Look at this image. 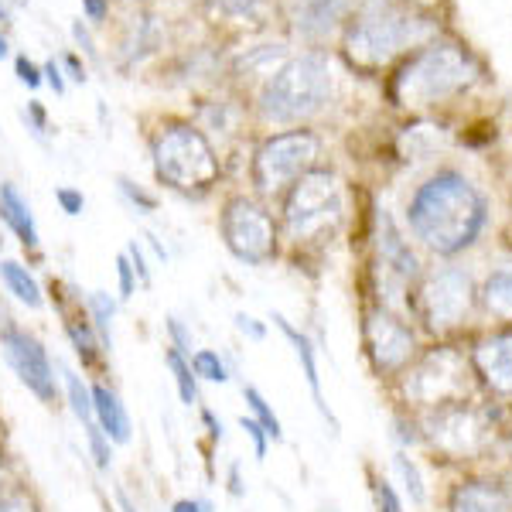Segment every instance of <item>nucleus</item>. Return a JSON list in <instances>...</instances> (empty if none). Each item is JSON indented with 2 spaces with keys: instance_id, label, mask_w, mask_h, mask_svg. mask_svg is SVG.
<instances>
[{
  "instance_id": "obj_1",
  "label": "nucleus",
  "mask_w": 512,
  "mask_h": 512,
  "mask_svg": "<svg viewBox=\"0 0 512 512\" xmlns=\"http://www.w3.org/2000/svg\"><path fill=\"white\" fill-rule=\"evenodd\" d=\"M407 222L427 250L454 256L482 236L489 222V202L461 171H437L410 198Z\"/></svg>"
},
{
  "instance_id": "obj_2",
  "label": "nucleus",
  "mask_w": 512,
  "mask_h": 512,
  "mask_svg": "<svg viewBox=\"0 0 512 512\" xmlns=\"http://www.w3.org/2000/svg\"><path fill=\"white\" fill-rule=\"evenodd\" d=\"M434 35V21L393 0H369L345 31V55L359 69H383Z\"/></svg>"
},
{
  "instance_id": "obj_3",
  "label": "nucleus",
  "mask_w": 512,
  "mask_h": 512,
  "mask_svg": "<svg viewBox=\"0 0 512 512\" xmlns=\"http://www.w3.org/2000/svg\"><path fill=\"white\" fill-rule=\"evenodd\" d=\"M478 79V62L465 48L451 41H431L420 52L410 55L393 76V103L400 106H434L444 99L465 93Z\"/></svg>"
},
{
  "instance_id": "obj_4",
  "label": "nucleus",
  "mask_w": 512,
  "mask_h": 512,
  "mask_svg": "<svg viewBox=\"0 0 512 512\" xmlns=\"http://www.w3.org/2000/svg\"><path fill=\"white\" fill-rule=\"evenodd\" d=\"M151 164L154 175L164 188L178 195H205L222 175V161L212 147V140L195 127V123L175 120L151 140Z\"/></svg>"
},
{
  "instance_id": "obj_5",
  "label": "nucleus",
  "mask_w": 512,
  "mask_h": 512,
  "mask_svg": "<svg viewBox=\"0 0 512 512\" xmlns=\"http://www.w3.org/2000/svg\"><path fill=\"white\" fill-rule=\"evenodd\" d=\"M332 99V65L321 52H304L287 59L263 82L260 117L267 123H301L318 117Z\"/></svg>"
},
{
  "instance_id": "obj_6",
  "label": "nucleus",
  "mask_w": 512,
  "mask_h": 512,
  "mask_svg": "<svg viewBox=\"0 0 512 512\" xmlns=\"http://www.w3.org/2000/svg\"><path fill=\"white\" fill-rule=\"evenodd\" d=\"M284 236L291 243H311L321 239L342 219V185L338 175L328 168H311L284 192Z\"/></svg>"
},
{
  "instance_id": "obj_7",
  "label": "nucleus",
  "mask_w": 512,
  "mask_h": 512,
  "mask_svg": "<svg viewBox=\"0 0 512 512\" xmlns=\"http://www.w3.org/2000/svg\"><path fill=\"white\" fill-rule=\"evenodd\" d=\"M472 390V362L458 349H431L403 369V396L424 410L465 403Z\"/></svg>"
},
{
  "instance_id": "obj_8",
  "label": "nucleus",
  "mask_w": 512,
  "mask_h": 512,
  "mask_svg": "<svg viewBox=\"0 0 512 512\" xmlns=\"http://www.w3.org/2000/svg\"><path fill=\"white\" fill-rule=\"evenodd\" d=\"M321 140L311 130H284L267 137L253 154V188L260 195H284L301 175H308L318 164Z\"/></svg>"
},
{
  "instance_id": "obj_9",
  "label": "nucleus",
  "mask_w": 512,
  "mask_h": 512,
  "mask_svg": "<svg viewBox=\"0 0 512 512\" xmlns=\"http://www.w3.org/2000/svg\"><path fill=\"white\" fill-rule=\"evenodd\" d=\"M219 236L239 263L263 267L277 256V222L250 195H233L219 212Z\"/></svg>"
},
{
  "instance_id": "obj_10",
  "label": "nucleus",
  "mask_w": 512,
  "mask_h": 512,
  "mask_svg": "<svg viewBox=\"0 0 512 512\" xmlns=\"http://www.w3.org/2000/svg\"><path fill=\"white\" fill-rule=\"evenodd\" d=\"M0 352H4L11 373L18 376V383L31 396H38L45 407H55L62 396V376L59 366L52 362L45 342L31 332V328L18 325V321H7L0 328Z\"/></svg>"
},
{
  "instance_id": "obj_11",
  "label": "nucleus",
  "mask_w": 512,
  "mask_h": 512,
  "mask_svg": "<svg viewBox=\"0 0 512 512\" xmlns=\"http://www.w3.org/2000/svg\"><path fill=\"white\" fill-rule=\"evenodd\" d=\"M472 274L461 267H441L420 287V315L431 332H454L468 321L475 308Z\"/></svg>"
},
{
  "instance_id": "obj_12",
  "label": "nucleus",
  "mask_w": 512,
  "mask_h": 512,
  "mask_svg": "<svg viewBox=\"0 0 512 512\" xmlns=\"http://www.w3.org/2000/svg\"><path fill=\"white\" fill-rule=\"evenodd\" d=\"M424 437L434 451L448 458H475L485 451L492 437L489 417L468 403H448L424 417Z\"/></svg>"
},
{
  "instance_id": "obj_13",
  "label": "nucleus",
  "mask_w": 512,
  "mask_h": 512,
  "mask_svg": "<svg viewBox=\"0 0 512 512\" xmlns=\"http://www.w3.org/2000/svg\"><path fill=\"white\" fill-rule=\"evenodd\" d=\"M362 338H366V352L369 362L379 376H393L403 373V369L414 362L417 355V338L403 325L400 318H393L390 311L376 308L366 315V325H362Z\"/></svg>"
},
{
  "instance_id": "obj_14",
  "label": "nucleus",
  "mask_w": 512,
  "mask_h": 512,
  "mask_svg": "<svg viewBox=\"0 0 512 512\" xmlns=\"http://www.w3.org/2000/svg\"><path fill=\"white\" fill-rule=\"evenodd\" d=\"M468 362H472V373L482 379L495 396L512 400V328H502V332L478 338Z\"/></svg>"
},
{
  "instance_id": "obj_15",
  "label": "nucleus",
  "mask_w": 512,
  "mask_h": 512,
  "mask_svg": "<svg viewBox=\"0 0 512 512\" xmlns=\"http://www.w3.org/2000/svg\"><path fill=\"white\" fill-rule=\"evenodd\" d=\"M355 0H287V18L291 28L301 38H325L338 28V21H345V14L352 11Z\"/></svg>"
},
{
  "instance_id": "obj_16",
  "label": "nucleus",
  "mask_w": 512,
  "mask_h": 512,
  "mask_svg": "<svg viewBox=\"0 0 512 512\" xmlns=\"http://www.w3.org/2000/svg\"><path fill=\"white\" fill-rule=\"evenodd\" d=\"M448 512H512V485L502 478H468L454 485Z\"/></svg>"
},
{
  "instance_id": "obj_17",
  "label": "nucleus",
  "mask_w": 512,
  "mask_h": 512,
  "mask_svg": "<svg viewBox=\"0 0 512 512\" xmlns=\"http://www.w3.org/2000/svg\"><path fill=\"white\" fill-rule=\"evenodd\" d=\"M93 424L110 437V444H130V437H134L127 407L110 383H93Z\"/></svg>"
},
{
  "instance_id": "obj_18",
  "label": "nucleus",
  "mask_w": 512,
  "mask_h": 512,
  "mask_svg": "<svg viewBox=\"0 0 512 512\" xmlns=\"http://www.w3.org/2000/svg\"><path fill=\"white\" fill-rule=\"evenodd\" d=\"M0 512H45L41 499L31 489L28 475L0 444Z\"/></svg>"
},
{
  "instance_id": "obj_19",
  "label": "nucleus",
  "mask_w": 512,
  "mask_h": 512,
  "mask_svg": "<svg viewBox=\"0 0 512 512\" xmlns=\"http://www.w3.org/2000/svg\"><path fill=\"white\" fill-rule=\"evenodd\" d=\"M0 219L11 226V233L18 236V243L24 250H38V222L35 212H31L28 198L18 192L14 181H0Z\"/></svg>"
},
{
  "instance_id": "obj_20",
  "label": "nucleus",
  "mask_w": 512,
  "mask_h": 512,
  "mask_svg": "<svg viewBox=\"0 0 512 512\" xmlns=\"http://www.w3.org/2000/svg\"><path fill=\"white\" fill-rule=\"evenodd\" d=\"M379 226H383V229H379V256H383V263L400 280H414L420 274V263H417L414 250L407 246V239L396 233V226L390 222V216L379 219Z\"/></svg>"
},
{
  "instance_id": "obj_21",
  "label": "nucleus",
  "mask_w": 512,
  "mask_h": 512,
  "mask_svg": "<svg viewBox=\"0 0 512 512\" xmlns=\"http://www.w3.org/2000/svg\"><path fill=\"white\" fill-rule=\"evenodd\" d=\"M65 335H69V342H72V349H76L82 366L86 369L103 366L106 349H103V342H99V335L86 315V308H82V301L76 304V315H65Z\"/></svg>"
},
{
  "instance_id": "obj_22",
  "label": "nucleus",
  "mask_w": 512,
  "mask_h": 512,
  "mask_svg": "<svg viewBox=\"0 0 512 512\" xmlns=\"http://www.w3.org/2000/svg\"><path fill=\"white\" fill-rule=\"evenodd\" d=\"M277 328L284 332L287 342L294 345V355H297V362L304 366V379H308V386H311V396H315V403H318V410L325 414L328 420H332V427H335V417L328 414V407H325V396H321V376H318V359H315V345H311V338L304 335V332H297V328L287 321L284 315H277Z\"/></svg>"
},
{
  "instance_id": "obj_23",
  "label": "nucleus",
  "mask_w": 512,
  "mask_h": 512,
  "mask_svg": "<svg viewBox=\"0 0 512 512\" xmlns=\"http://www.w3.org/2000/svg\"><path fill=\"white\" fill-rule=\"evenodd\" d=\"M0 280H4L7 294L14 297V301H21L24 308L38 311L41 304H45V294H41V284L35 280V274H31L24 263L18 260H0Z\"/></svg>"
},
{
  "instance_id": "obj_24",
  "label": "nucleus",
  "mask_w": 512,
  "mask_h": 512,
  "mask_svg": "<svg viewBox=\"0 0 512 512\" xmlns=\"http://www.w3.org/2000/svg\"><path fill=\"white\" fill-rule=\"evenodd\" d=\"M482 308L489 311L492 318L499 321H512V267H499L485 277L482 294H478Z\"/></svg>"
},
{
  "instance_id": "obj_25",
  "label": "nucleus",
  "mask_w": 512,
  "mask_h": 512,
  "mask_svg": "<svg viewBox=\"0 0 512 512\" xmlns=\"http://www.w3.org/2000/svg\"><path fill=\"white\" fill-rule=\"evenodd\" d=\"M400 154L403 158H427V154H434L437 147L444 144V127H437V123H410V127H403L400 130Z\"/></svg>"
},
{
  "instance_id": "obj_26",
  "label": "nucleus",
  "mask_w": 512,
  "mask_h": 512,
  "mask_svg": "<svg viewBox=\"0 0 512 512\" xmlns=\"http://www.w3.org/2000/svg\"><path fill=\"white\" fill-rule=\"evenodd\" d=\"M82 308H86L89 321H93L103 349L110 352L113 349V318H117V301H113L106 291H89L86 301H82Z\"/></svg>"
},
{
  "instance_id": "obj_27",
  "label": "nucleus",
  "mask_w": 512,
  "mask_h": 512,
  "mask_svg": "<svg viewBox=\"0 0 512 512\" xmlns=\"http://www.w3.org/2000/svg\"><path fill=\"white\" fill-rule=\"evenodd\" d=\"M59 376H62V390H65V400H69L72 414L82 427L93 424V386L82 379L76 369L69 366H59Z\"/></svg>"
},
{
  "instance_id": "obj_28",
  "label": "nucleus",
  "mask_w": 512,
  "mask_h": 512,
  "mask_svg": "<svg viewBox=\"0 0 512 512\" xmlns=\"http://www.w3.org/2000/svg\"><path fill=\"white\" fill-rule=\"evenodd\" d=\"M164 362H168L171 376H175V390H178V400L185 403V407H198V379L192 373V366H188V355H181L178 349H164Z\"/></svg>"
},
{
  "instance_id": "obj_29",
  "label": "nucleus",
  "mask_w": 512,
  "mask_h": 512,
  "mask_svg": "<svg viewBox=\"0 0 512 512\" xmlns=\"http://www.w3.org/2000/svg\"><path fill=\"white\" fill-rule=\"evenodd\" d=\"M212 18H222V21H236V24H246V21H256L263 14V0H198Z\"/></svg>"
},
{
  "instance_id": "obj_30",
  "label": "nucleus",
  "mask_w": 512,
  "mask_h": 512,
  "mask_svg": "<svg viewBox=\"0 0 512 512\" xmlns=\"http://www.w3.org/2000/svg\"><path fill=\"white\" fill-rule=\"evenodd\" d=\"M188 366L198 383H229V366L216 349H195L188 355Z\"/></svg>"
},
{
  "instance_id": "obj_31",
  "label": "nucleus",
  "mask_w": 512,
  "mask_h": 512,
  "mask_svg": "<svg viewBox=\"0 0 512 512\" xmlns=\"http://www.w3.org/2000/svg\"><path fill=\"white\" fill-rule=\"evenodd\" d=\"M243 400L246 407L253 410V420L267 431L270 441H284V427H280V417L274 414V407H270L267 400H263V393L256 390V386H243Z\"/></svg>"
},
{
  "instance_id": "obj_32",
  "label": "nucleus",
  "mask_w": 512,
  "mask_h": 512,
  "mask_svg": "<svg viewBox=\"0 0 512 512\" xmlns=\"http://www.w3.org/2000/svg\"><path fill=\"white\" fill-rule=\"evenodd\" d=\"M86 444H89V454H93V461H96L99 472H110V465H113V444H110V437L99 431L96 424H86Z\"/></svg>"
},
{
  "instance_id": "obj_33",
  "label": "nucleus",
  "mask_w": 512,
  "mask_h": 512,
  "mask_svg": "<svg viewBox=\"0 0 512 512\" xmlns=\"http://www.w3.org/2000/svg\"><path fill=\"white\" fill-rule=\"evenodd\" d=\"M164 328H168V345H171V349H178L181 355H192L195 352L192 332L185 328V321H181V318H168V321H164Z\"/></svg>"
},
{
  "instance_id": "obj_34",
  "label": "nucleus",
  "mask_w": 512,
  "mask_h": 512,
  "mask_svg": "<svg viewBox=\"0 0 512 512\" xmlns=\"http://www.w3.org/2000/svg\"><path fill=\"white\" fill-rule=\"evenodd\" d=\"M120 192L127 195V198H130V205H134L137 212H144V216H147V212L158 209V198H154L151 192H144L140 185H134L130 178H120Z\"/></svg>"
},
{
  "instance_id": "obj_35",
  "label": "nucleus",
  "mask_w": 512,
  "mask_h": 512,
  "mask_svg": "<svg viewBox=\"0 0 512 512\" xmlns=\"http://www.w3.org/2000/svg\"><path fill=\"white\" fill-rule=\"evenodd\" d=\"M396 468H400L403 482H407V492L414 495V502H424V482H420L417 465L407 458V454H396Z\"/></svg>"
},
{
  "instance_id": "obj_36",
  "label": "nucleus",
  "mask_w": 512,
  "mask_h": 512,
  "mask_svg": "<svg viewBox=\"0 0 512 512\" xmlns=\"http://www.w3.org/2000/svg\"><path fill=\"white\" fill-rule=\"evenodd\" d=\"M117 284H120V297L123 301H130V297L137 294V274H134V267H130V260H127V253H120L117 256Z\"/></svg>"
},
{
  "instance_id": "obj_37",
  "label": "nucleus",
  "mask_w": 512,
  "mask_h": 512,
  "mask_svg": "<svg viewBox=\"0 0 512 512\" xmlns=\"http://www.w3.org/2000/svg\"><path fill=\"white\" fill-rule=\"evenodd\" d=\"M373 495H376V509L379 512H403L400 499H396L393 485L386 482V478H376V482H373Z\"/></svg>"
},
{
  "instance_id": "obj_38",
  "label": "nucleus",
  "mask_w": 512,
  "mask_h": 512,
  "mask_svg": "<svg viewBox=\"0 0 512 512\" xmlns=\"http://www.w3.org/2000/svg\"><path fill=\"white\" fill-rule=\"evenodd\" d=\"M14 69H18V79H21L28 89H38L41 82H45V76H41V69L28 59V55H18V59H14Z\"/></svg>"
},
{
  "instance_id": "obj_39",
  "label": "nucleus",
  "mask_w": 512,
  "mask_h": 512,
  "mask_svg": "<svg viewBox=\"0 0 512 512\" xmlns=\"http://www.w3.org/2000/svg\"><path fill=\"white\" fill-rule=\"evenodd\" d=\"M55 202L62 205L65 216H82V209H86V198H82V192H76V188H59Z\"/></svg>"
},
{
  "instance_id": "obj_40",
  "label": "nucleus",
  "mask_w": 512,
  "mask_h": 512,
  "mask_svg": "<svg viewBox=\"0 0 512 512\" xmlns=\"http://www.w3.org/2000/svg\"><path fill=\"white\" fill-rule=\"evenodd\" d=\"M239 427H243V431L250 434V441H253V451H256V458H263V454H267V441H270V437H267V431H263V427L256 424L253 417H243V420H239Z\"/></svg>"
},
{
  "instance_id": "obj_41",
  "label": "nucleus",
  "mask_w": 512,
  "mask_h": 512,
  "mask_svg": "<svg viewBox=\"0 0 512 512\" xmlns=\"http://www.w3.org/2000/svg\"><path fill=\"white\" fill-rule=\"evenodd\" d=\"M127 260H130V267H134V274H137V280L140 284H151V267H147V260H144V250H140L137 243H130L127 246Z\"/></svg>"
},
{
  "instance_id": "obj_42",
  "label": "nucleus",
  "mask_w": 512,
  "mask_h": 512,
  "mask_svg": "<svg viewBox=\"0 0 512 512\" xmlns=\"http://www.w3.org/2000/svg\"><path fill=\"white\" fill-rule=\"evenodd\" d=\"M236 328L243 332L246 338H253V342H263V335H267V328L260 325L256 318H250V315H236Z\"/></svg>"
},
{
  "instance_id": "obj_43",
  "label": "nucleus",
  "mask_w": 512,
  "mask_h": 512,
  "mask_svg": "<svg viewBox=\"0 0 512 512\" xmlns=\"http://www.w3.org/2000/svg\"><path fill=\"white\" fill-rule=\"evenodd\" d=\"M82 11H86V18L99 24L106 21V14H110V0H82Z\"/></svg>"
},
{
  "instance_id": "obj_44",
  "label": "nucleus",
  "mask_w": 512,
  "mask_h": 512,
  "mask_svg": "<svg viewBox=\"0 0 512 512\" xmlns=\"http://www.w3.org/2000/svg\"><path fill=\"white\" fill-rule=\"evenodd\" d=\"M41 76L48 79V86L55 89V93H65V79H62V69L55 62H48L45 69H41Z\"/></svg>"
},
{
  "instance_id": "obj_45",
  "label": "nucleus",
  "mask_w": 512,
  "mask_h": 512,
  "mask_svg": "<svg viewBox=\"0 0 512 512\" xmlns=\"http://www.w3.org/2000/svg\"><path fill=\"white\" fill-rule=\"evenodd\" d=\"M171 512H209V502H202V499H178L175 506H171Z\"/></svg>"
},
{
  "instance_id": "obj_46",
  "label": "nucleus",
  "mask_w": 512,
  "mask_h": 512,
  "mask_svg": "<svg viewBox=\"0 0 512 512\" xmlns=\"http://www.w3.org/2000/svg\"><path fill=\"white\" fill-rule=\"evenodd\" d=\"M65 65H69L72 79H76V82H86V69H82V65H79L76 55H69V59H65Z\"/></svg>"
},
{
  "instance_id": "obj_47",
  "label": "nucleus",
  "mask_w": 512,
  "mask_h": 512,
  "mask_svg": "<svg viewBox=\"0 0 512 512\" xmlns=\"http://www.w3.org/2000/svg\"><path fill=\"white\" fill-rule=\"evenodd\" d=\"M117 499H120V509H123V512H140V509L134 506V499H130V495L123 492V489L117 492Z\"/></svg>"
},
{
  "instance_id": "obj_48",
  "label": "nucleus",
  "mask_w": 512,
  "mask_h": 512,
  "mask_svg": "<svg viewBox=\"0 0 512 512\" xmlns=\"http://www.w3.org/2000/svg\"><path fill=\"white\" fill-rule=\"evenodd\" d=\"M7 321H14V318H11V311H7V301L0 297V328H4Z\"/></svg>"
},
{
  "instance_id": "obj_49",
  "label": "nucleus",
  "mask_w": 512,
  "mask_h": 512,
  "mask_svg": "<svg viewBox=\"0 0 512 512\" xmlns=\"http://www.w3.org/2000/svg\"><path fill=\"white\" fill-rule=\"evenodd\" d=\"M7 55V38H4V31H0V59Z\"/></svg>"
},
{
  "instance_id": "obj_50",
  "label": "nucleus",
  "mask_w": 512,
  "mask_h": 512,
  "mask_svg": "<svg viewBox=\"0 0 512 512\" xmlns=\"http://www.w3.org/2000/svg\"><path fill=\"white\" fill-rule=\"evenodd\" d=\"M4 21H7V4L0 0V24H4Z\"/></svg>"
},
{
  "instance_id": "obj_51",
  "label": "nucleus",
  "mask_w": 512,
  "mask_h": 512,
  "mask_svg": "<svg viewBox=\"0 0 512 512\" xmlns=\"http://www.w3.org/2000/svg\"><path fill=\"white\" fill-rule=\"evenodd\" d=\"M0 437H4V420H0Z\"/></svg>"
},
{
  "instance_id": "obj_52",
  "label": "nucleus",
  "mask_w": 512,
  "mask_h": 512,
  "mask_svg": "<svg viewBox=\"0 0 512 512\" xmlns=\"http://www.w3.org/2000/svg\"><path fill=\"white\" fill-rule=\"evenodd\" d=\"M509 106H512V96H509Z\"/></svg>"
}]
</instances>
